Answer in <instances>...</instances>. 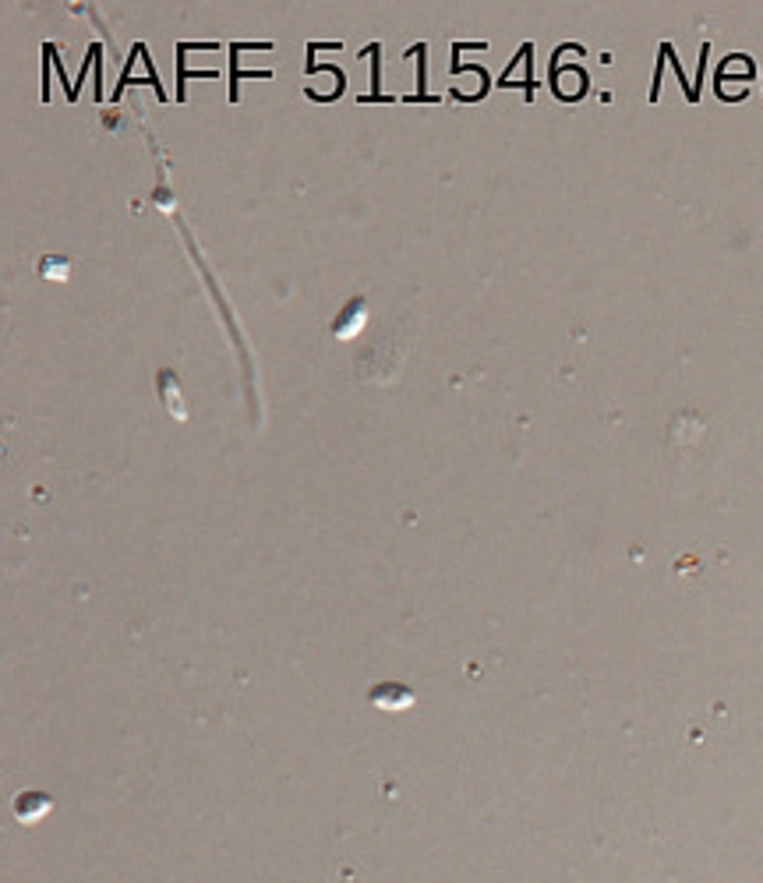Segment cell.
I'll return each mask as SVG.
<instances>
[{
	"label": "cell",
	"mask_w": 763,
	"mask_h": 883,
	"mask_svg": "<svg viewBox=\"0 0 763 883\" xmlns=\"http://www.w3.org/2000/svg\"><path fill=\"white\" fill-rule=\"evenodd\" d=\"M372 707H379L385 714H396V710H406V707H413V693L406 689V685H399V682H382L372 689Z\"/></svg>",
	"instance_id": "obj_1"
},
{
	"label": "cell",
	"mask_w": 763,
	"mask_h": 883,
	"mask_svg": "<svg viewBox=\"0 0 763 883\" xmlns=\"http://www.w3.org/2000/svg\"><path fill=\"white\" fill-rule=\"evenodd\" d=\"M53 809V799L46 792H21L14 799V820L18 824H39Z\"/></svg>",
	"instance_id": "obj_2"
},
{
	"label": "cell",
	"mask_w": 763,
	"mask_h": 883,
	"mask_svg": "<svg viewBox=\"0 0 763 883\" xmlns=\"http://www.w3.org/2000/svg\"><path fill=\"white\" fill-rule=\"evenodd\" d=\"M361 314H365V304H361V300H354V304L347 307V314H343L347 321H343V325H333V332H336V336H354V332L365 325V318H361Z\"/></svg>",
	"instance_id": "obj_3"
}]
</instances>
